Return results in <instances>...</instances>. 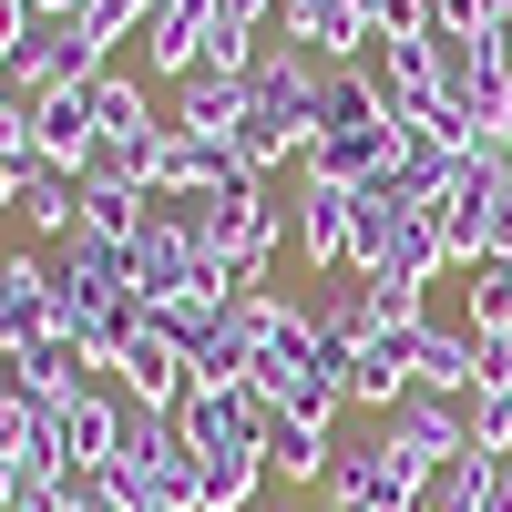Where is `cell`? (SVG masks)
<instances>
[{
	"label": "cell",
	"instance_id": "cell-1",
	"mask_svg": "<svg viewBox=\"0 0 512 512\" xmlns=\"http://www.w3.org/2000/svg\"><path fill=\"white\" fill-rule=\"evenodd\" d=\"M318 52L308 41H256L246 62V123H236V164L246 175H287V164H308V134H318Z\"/></svg>",
	"mask_w": 512,
	"mask_h": 512
},
{
	"label": "cell",
	"instance_id": "cell-2",
	"mask_svg": "<svg viewBox=\"0 0 512 512\" xmlns=\"http://www.w3.org/2000/svg\"><path fill=\"white\" fill-rule=\"evenodd\" d=\"M400 164V113L379 103V82H369V62H328L318 72V134H308V175H328V185H379Z\"/></svg>",
	"mask_w": 512,
	"mask_h": 512
},
{
	"label": "cell",
	"instance_id": "cell-3",
	"mask_svg": "<svg viewBox=\"0 0 512 512\" xmlns=\"http://www.w3.org/2000/svg\"><path fill=\"white\" fill-rule=\"evenodd\" d=\"M103 72H113V41L82 21V11H72V21H41L21 52L0 62V82H11L21 103H41V93H82V82H103Z\"/></svg>",
	"mask_w": 512,
	"mask_h": 512
},
{
	"label": "cell",
	"instance_id": "cell-4",
	"mask_svg": "<svg viewBox=\"0 0 512 512\" xmlns=\"http://www.w3.org/2000/svg\"><path fill=\"white\" fill-rule=\"evenodd\" d=\"M328 512H410L420 502V472L390 451V431H369V441H338V461H328Z\"/></svg>",
	"mask_w": 512,
	"mask_h": 512
},
{
	"label": "cell",
	"instance_id": "cell-5",
	"mask_svg": "<svg viewBox=\"0 0 512 512\" xmlns=\"http://www.w3.org/2000/svg\"><path fill=\"white\" fill-rule=\"evenodd\" d=\"M41 420H52V441H62V461H72V472H113L123 431H134V400H123L113 379H93V390H82V400L41 410Z\"/></svg>",
	"mask_w": 512,
	"mask_h": 512
},
{
	"label": "cell",
	"instance_id": "cell-6",
	"mask_svg": "<svg viewBox=\"0 0 512 512\" xmlns=\"http://www.w3.org/2000/svg\"><path fill=\"white\" fill-rule=\"evenodd\" d=\"M52 328H62V297H52V256L11 246V256H0V359H21L31 338H52Z\"/></svg>",
	"mask_w": 512,
	"mask_h": 512
},
{
	"label": "cell",
	"instance_id": "cell-7",
	"mask_svg": "<svg viewBox=\"0 0 512 512\" xmlns=\"http://www.w3.org/2000/svg\"><path fill=\"white\" fill-rule=\"evenodd\" d=\"M103 379H113V390L134 400V410H185V390H195V359H185L175 338H164V328L144 318V328H134V349H123Z\"/></svg>",
	"mask_w": 512,
	"mask_h": 512
},
{
	"label": "cell",
	"instance_id": "cell-8",
	"mask_svg": "<svg viewBox=\"0 0 512 512\" xmlns=\"http://www.w3.org/2000/svg\"><path fill=\"white\" fill-rule=\"evenodd\" d=\"M267 390H256V379H236V390H205V379H195V390H185V410H175V431L195 441V451H246L256 431H267Z\"/></svg>",
	"mask_w": 512,
	"mask_h": 512
},
{
	"label": "cell",
	"instance_id": "cell-9",
	"mask_svg": "<svg viewBox=\"0 0 512 512\" xmlns=\"http://www.w3.org/2000/svg\"><path fill=\"white\" fill-rule=\"evenodd\" d=\"M410 390H420V328H379L369 349H349V410L390 420Z\"/></svg>",
	"mask_w": 512,
	"mask_h": 512
},
{
	"label": "cell",
	"instance_id": "cell-10",
	"mask_svg": "<svg viewBox=\"0 0 512 512\" xmlns=\"http://www.w3.org/2000/svg\"><path fill=\"white\" fill-rule=\"evenodd\" d=\"M287 226H297V256L318 277H349V185H328L297 164V195H287Z\"/></svg>",
	"mask_w": 512,
	"mask_h": 512
},
{
	"label": "cell",
	"instance_id": "cell-11",
	"mask_svg": "<svg viewBox=\"0 0 512 512\" xmlns=\"http://www.w3.org/2000/svg\"><path fill=\"white\" fill-rule=\"evenodd\" d=\"M123 277H134V297H144V308H164V297H185L195 277H205V246L185 236V226H144L134 246H123Z\"/></svg>",
	"mask_w": 512,
	"mask_h": 512
},
{
	"label": "cell",
	"instance_id": "cell-12",
	"mask_svg": "<svg viewBox=\"0 0 512 512\" xmlns=\"http://www.w3.org/2000/svg\"><path fill=\"white\" fill-rule=\"evenodd\" d=\"M277 41H308L318 62H369V0H277Z\"/></svg>",
	"mask_w": 512,
	"mask_h": 512
},
{
	"label": "cell",
	"instance_id": "cell-13",
	"mask_svg": "<svg viewBox=\"0 0 512 512\" xmlns=\"http://www.w3.org/2000/svg\"><path fill=\"white\" fill-rule=\"evenodd\" d=\"M379 431H390V451L410 461V472H431V461L472 451V431H461V400H431V390H410L390 420H379Z\"/></svg>",
	"mask_w": 512,
	"mask_h": 512
},
{
	"label": "cell",
	"instance_id": "cell-14",
	"mask_svg": "<svg viewBox=\"0 0 512 512\" xmlns=\"http://www.w3.org/2000/svg\"><path fill=\"white\" fill-rule=\"evenodd\" d=\"M93 103H82V93H41L31 103V164H41V175H82V164H93Z\"/></svg>",
	"mask_w": 512,
	"mask_h": 512
},
{
	"label": "cell",
	"instance_id": "cell-15",
	"mask_svg": "<svg viewBox=\"0 0 512 512\" xmlns=\"http://www.w3.org/2000/svg\"><path fill=\"white\" fill-rule=\"evenodd\" d=\"M256 451H267V472H277V482H328V461H338V420H308V410H267Z\"/></svg>",
	"mask_w": 512,
	"mask_h": 512
},
{
	"label": "cell",
	"instance_id": "cell-16",
	"mask_svg": "<svg viewBox=\"0 0 512 512\" xmlns=\"http://www.w3.org/2000/svg\"><path fill=\"white\" fill-rule=\"evenodd\" d=\"M11 379H21V390H31L41 410H62V400H82V390H93L103 369L82 359V338H72V328H52V338H31V349L11 359Z\"/></svg>",
	"mask_w": 512,
	"mask_h": 512
},
{
	"label": "cell",
	"instance_id": "cell-17",
	"mask_svg": "<svg viewBox=\"0 0 512 512\" xmlns=\"http://www.w3.org/2000/svg\"><path fill=\"white\" fill-rule=\"evenodd\" d=\"M205 21H216V0H154L144 11V72H164V82H185L195 72V52H205Z\"/></svg>",
	"mask_w": 512,
	"mask_h": 512
},
{
	"label": "cell",
	"instance_id": "cell-18",
	"mask_svg": "<svg viewBox=\"0 0 512 512\" xmlns=\"http://www.w3.org/2000/svg\"><path fill=\"white\" fill-rule=\"evenodd\" d=\"M369 82H379V103H390L400 123L441 103V62H431V41H369Z\"/></svg>",
	"mask_w": 512,
	"mask_h": 512
},
{
	"label": "cell",
	"instance_id": "cell-19",
	"mask_svg": "<svg viewBox=\"0 0 512 512\" xmlns=\"http://www.w3.org/2000/svg\"><path fill=\"white\" fill-rule=\"evenodd\" d=\"M164 123H175V134H195V144H236V123H246V82H226V72H185Z\"/></svg>",
	"mask_w": 512,
	"mask_h": 512
},
{
	"label": "cell",
	"instance_id": "cell-20",
	"mask_svg": "<svg viewBox=\"0 0 512 512\" xmlns=\"http://www.w3.org/2000/svg\"><path fill=\"white\" fill-rule=\"evenodd\" d=\"M420 390L431 400H472L482 390V328H420Z\"/></svg>",
	"mask_w": 512,
	"mask_h": 512
},
{
	"label": "cell",
	"instance_id": "cell-21",
	"mask_svg": "<svg viewBox=\"0 0 512 512\" xmlns=\"http://www.w3.org/2000/svg\"><path fill=\"white\" fill-rule=\"evenodd\" d=\"M82 103H93V134H103V144H144V134H164V113L144 103V82H134V72L82 82Z\"/></svg>",
	"mask_w": 512,
	"mask_h": 512
},
{
	"label": "cell",
	"instance_id": "cell-22",
	"mask_svg": "<svg viewBox=\"0 0 512 512\" xmlns=\"http://www.w3.org/2000/svg\"><path fill=\"white\" fill-rule=\"evenodd\" d=\"M410 216H420V205H400L390 185H359V195H349V277H369L379 256H390V236H400Z\"/></svg>",
	"mask_w": 512,
	"mask_h": 512
},
{
	"label": "cell",
	"instance_id": "cell-23",
	"mask_svg": "<svg viewBox=\"0 0 512 512\" xmlns=\"http://www.w3.org/2000/svg\"><path fill=\"white\" fill-rule=\"evenodd\" d=\"M21 226L41 246H62L82 226V175H41V164H31V175H21Z\"/></svg>",
	"mask_w": 512,
	"mask_h": 512
},
{
	"label": "cell",
	"instance_id": "cell-24",
	"mask_svg": "<svg viewBox=\"0 0 512 512\" xmlns=\"http://www.w3.org/2000/svg\"><path fill=\"white\" fill-rule=\"evenodd\" d=\"M144 226H154V195H144V185H82V236L134 246Z\"/></svg>",
	"mask_w": 512,
	"mask_h": 512
},
{
	"label": "cell",
	"instance_id": "cell-25",
	"mask_svg": "<svg viewBox=\"0 0 512 512\" xmlns=\"http://www.w3.org/2000/svg\"><path fill=\"white\" fill-rule=\"evenodd\" d=\"M256 492H267V451H205V502L195 512H256Z\"/></svg>",
	"mask_w": 512,
	"mask_h": 512
},
{
	"label": "cell",
	"instance_id": "cell-26",
	"mask_svg": "<svg viewBox=\"0 0 512 512\" xmlns=\"http://www.w3.org/2000/svg\"><path fill=\"white\" fill-rule=\"evenodd\" d=\"M369 277H410V287H441V277H451V246H441V226H431V216H410V226L390 236V256H379Z\"/></svg>",
	"mask_w": 512,
	"mask_h": 512
},
{
	"label": "cell",
	"instance_id": "cell-27",
	"mask_svg": "<svg viewBox=\"0 0 512 512\" xmlns=\"http://www.w3.org/2000/svg\"><path fill=\"white\" fill-rule=\"evenodd\" d=\"M482 482H492V451H451V461L420 472V502H410V512H472Z\"/></svg>",
	"mask_w": 512,
	"mask_h": 512
},
{
	"label": "cell",
	"instance_id": "cell-28",
	"mask_svg": "<svg viewBox=\"0 0 512 512\" xmlns=\"http://www.w3.org/2000/svg\"><path fill=\"white\" fill-rule=\"evenodd\" d=\"M461 287H472V318L482 338H512V256H482V267H461Z\"/></svg>",
	"mask_w": 512,
	"mask_h": 512
},
{
	"label": "cell",
	"instance_id": "cell-29",
	"mask_svg": "<svg viewBox=\"0 0 512 512\" xmlns=\"http://www.w3.org/2000/svg\"><path fill=\"white\" fill-rule=\"evenodd\" d=\"M318 328L338 338V349H369V338H379V308H369V287H359V277H338V287L318 297Z\"/></svg>",
	"mask_w": 512,
	"mask_h": 512
},
{
	"label": "cell",
	"instance_id": "cell-30",
	"mask_svg": "<svg viewBox=\"0 0 512 512\" xmlns=\"http://www.w3.org/2000/svg\"><path fill=\"white\" fill-rule=\"evenodd\" d=\"M461 431H472V451L512 461V390H472V400H461Z\"/></svg>",
	"mask_w": 512,
	"mask_h": 512
},
{
	"label": "cell",
	"instance_id": "cell-31",
	"mask_svg": "<svg viewBox=\"0 0 512 512\" xmlns=\"http://www.w3.org/2000/svg\"><path fill=\"white\" fill-rule=\"evenodd\" d=\"M256 41H267V31H246V21H205V52H195V72H226V82H246Z\"/></svg>",
	"mask_w": 512,
	"mask_h": 512
},
{
	"label": "cell",
	"instance_id": "cell-32",
	"mask_svg": "<svg viewBox=\"0 0 512 512\" xmlns=\"http://www.w3.org/2000/svg\"><path fill=\"white\" fill-rule=\"evenodd\" d=\"M359 287H369L379 328H431V287H410V277H359Z\"/></svg>",
	"mask_w": 512,
	"mask_h": 512
},
{
	"label": "cell",
	"instance_id": "cell-33",
	"mask_svg": "<svg viewBox=\"0 0 512 512\" xmlns=\"http://www.w3.org/2000/svg\"><path fill=\"white\" fill-rule=\"evenodd\" d=\"M52 502H62V512H134V502L113 492V472H62V482H52Z\"/></svg>",
	"mask_w": 512,
	"mask_h": 512
},
{
	"label": "cell",
	"instance_id": "cell-34",
	"mask_svg": "<svg viewBox=\"0 0 512 512\" xmlns=\"http://www.w3.org/2000/svg\"><path fill=\"white\" fill-rule=\"evenodd\" d=\"M369 41H431V0H369Z\"/></svg>",
	"mask_w": 512,
	"mask_h": 512
},
{
	"label": "cell",
	"instance_id": "cell-35",
	"mask_svg": "<svg viewBox=\"0 0 512 512\" xmlns=\"http://www.w3.org/2000/svg\"><path fill=\"white\" fill-rule=\"evenodd\" d=\"M431 31H451V41H482V31H502V11H492V0H431Z\"/></svg>",
	"mask_w": 512,
	"mask_h": 512
},
{
	"label": "cell",
	"instance_id": "cell-36",
	"mask_svg": "<svg viewBox=\"0 0 512 512\" xmlns=\"http://www.w3.org/2000/svg\"><path fill=\"white\" fill-rule=\"evenodd\" d=\"M0 154H21V164H31V103L11 93V82H0Z\"/></svg>",
	"mask_w": 512,
	"mask_h": 512
},
{
	"label": "cell",
	"instance_id": "cell-37",
	"mask_svg": "<svg viewBox=\"0 0 512 512\" xmlns=\"http://www.w3.org/2000/svg\"><path fill=\"white\" fill-rule=\"evenodd\" d=\"M31 31H41V21H31V0H0V62H11Z\"/></svg>",
	"mask_w": 512,
	"mask_h": 512
},
{
	"label": "cell",
	"instance_id": "cell-38",
	"mask_svg": "<svg viewBox=\"0 0 512 512\" xmlns=\"http://www.w3.org/2000/svg\"><path fill=\"white\" fill-rule=\"evenodd\" d=\"M216 21H246V31H277V0H216Z\"/></svg>",
	"mask_w": 512,
	"mask_h": 512
},
{
	"label": "cell",
	"instance_id": "cell-39",
	"mask_svg": "<svg viewBox=\"0 0 512 512\" xmlns=\"http://www.w3.org/2000/svg\"><path fill=\"white\" fill-rule=\"evenodd\" d=\"M482 390H512V338H482Z\"/></svg>",
	"mask_w": 512,
	"mask_h": 512
},
{
	"label": "cell",
	"instance_id": "cell-40",
	"mask_svg": "<svg viewBox=\"0 0 512 512\" xmlns=\"http://www.w3.org/2000/svg\"><path fill=\"white\" fill-rule=\"evenodd\" d=\"M472 512H512V461H492V482L472 492Z\"/></svg>",
	"mask_w": 512,
	"mask_h": 512
},
{
	"label": "cell",
	"instance_id": "cell-41",
	"mask_svg": "<svg viewBox=\"0 0 512 512\" xmlns=\"http://www.w3.org/2000/svg\"><path fill=\"white\" fill-rule=\"evenodd\" d=\"M21 175H31V164H21V154H0V216H21Z\"/></svg>",
	"mask_w": 512,
	"mask_h": 512
},
{
	"label": "cell",
	"instance_id": "cell-42",
	"mask_svg": "<svg viewBox=\"0 0 512 512\" xmlns=\"http://www.w3.org/2000/svg\"><path fill=\"white\" fill-rule=\"evenodd\" d=\"M82 11V0H31V21H72Z\"/></svg>",
	"mask_w": 512,
	"mask_h": 512
},
{
	"label": "cell",
	"instance_id": "cell-43",
	"mask_svg": "<svg viewBox=\"0 0 512 512\" xmlns=\"http://www.w3.org/2000/svg\"><path fill=\"white\" fill-rule=\"evenodd\" d=\"M11 512H62V502H52V492H31V502H11Z\"/></svg>",
	"mask_w": 512,
	"mask_h": 512
},
{
	"label": "cell",
	"instance_id": "cell-44",
	"mask_svg": "<svg viewBox=\"0 0 512 512\" xmlns=\"http://www.w3.org/2000/svg\"><path fill=\"white\" fill-rule=\"evenodd\" d=\"M502 62H512V21H502Z\"/></svg>",
	"mask_w": 512,
	"mask_h": 512
},
{
	"label": "cell",
	"instance_id": "cell-45",
	"mask_svg": "<svg viewBox=\"0 0 512 512\" xmlns=\"http://www.w3.org/2000/svg\"><path fill=\"white\" fill-rule=\"evenodd\" d=\"M134 512H175V502H134Z\"/></svg>",
	"mask_w": 512,
	"mask_h": 512
},
{
	"label": "cell",
	"instance_id": "cell-46",
	"mask_svg": "<svg viewBox=\"0 0 512 512\" xmlns=\"http://www.w3.org/2000/svg\"><path fill=\"white\" fill-rule=\"evenodd\" d=\"M256 512H277V502H256Z\"/></svg>",
	"mask_w": 512,
	"mask_h": 512
},
{
	"label": "cell",
	"instance_id": "cell-47",
	"mask_svg": "<svg viewBox=\"0 0 512 512\" xmlns=\"http://www.w3.org/2000/svg\"><path fill=\"white\" fill-rule=\"evenodd\" d=\"M0 369H11V359H0Z\"/></svg>",
	"mask_w": 512,
	"mask_h": 512
}]
</instances>
